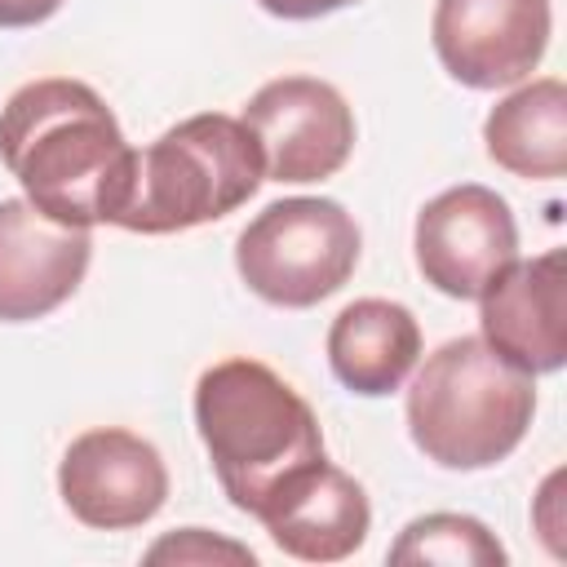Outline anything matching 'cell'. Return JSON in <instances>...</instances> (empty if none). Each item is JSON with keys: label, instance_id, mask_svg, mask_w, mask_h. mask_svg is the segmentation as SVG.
Returning a JSON list of instances; mask_svg holds the SVG:
<instances>
[{"label": "cell", "instance_id": "cell-1", "mask_svg": "<svg viewBox=\"0 0 567 567\" xmlns=\"http://www.w3.org/2000/svg\"><path fill=\"white\" fill-rule=\"evenodd\" d=\"M0 159L40 213L80 230L115 226L137 177V151L102 93L66 75L9 93L0 106Z\"/></svg>", "mask_w": 567, "mask_h": 567}, {"label": "cell", "instance_id": "cell-2", "mask_svg": "<svg viewBox=\"0 0 567 567\" xmlns=\"http://www.w3.org/2000/svg\"><path fill=\"white\" fill-rule=\"evenodd\" d=\"M195 430L221 492L252 518L323 461L315 408L257 359H221L195 381Z\"/></svg>", "mask_w": 567, "mask_h": 567}, {"label": "cell", "instance_id": "cell-3", "mask_svg": "<svg viewBox=\"0 0 567 567\" xmlns=\"http://www.w3.org/2000/svg\"><path fill=\"white\" fill-rule=\"evenodd\" d=\"M536 416V385L483 337H452L408 385V434L443 470L505 461Z\"/></svg>", "mask_w": 567, "mask_h": 567}, {"label": "cell", "instance_id": "cell-4", "mask_svg": "<svg viewBox=\"0 0 567 567\" xmlns=\"http://www.w3.org/2000/svg\"><path fill=\"white\" fill-rule=\"evenodd\" d=\"M261 182L266 168L248 124L221 111H204L137 151L133 195L115 226L133 235L190 230L248 204Z\"/></svg>", "mask_w": 567, "mask_h": 567}, {"label": "cell", "instance_id": "cell-5", "mask_svg": "<svg viewBox=\"0 0 567 567\" xmlns=\"http://www.w3.org/2000/svg\"><path fill=\"white\" fill-rule=\"evenodd\" d=\"M354 217L323 195H292L266 204L235 239L239 279L270 306L306 310L332 297L359 266Z\"/></svg>", "mask_w": 567, "mask_h": 567}, {"label": "cell", "instance_id": "cell-6", "mask_svg": "<svg viewBox=\"0 0 567 567\" xmlns=\"http://www.w3.org/2000/svg\"><path fill=\"white\" fill-rule=\"evenodd\" d=\"M244 124L257 137L266 182H323L354 151V111L315 75H279L261 84L244 106Z\"/></svg>", "mask_w": 567, "mask_h": 567}, {"label": "cell", "instance_id": "cell-7", "mask_svg": "<svg viewBox=\"0 0 567 567\" xmlns=\"http://www.w3.org/2000/svg\"><path fill=\"white\" fill-rule=\"evenodd\" d=\"M416 270L443 297L478 301L483 288L518 261V226L509 204L478 182H461L434 195L416 213Z\"/></svg>", "mask_w": 567, "mask_h": 567}, {"label": "cell", "instance_id": "cell-8", "mask_svg": "<svg viewBox=\"0 0 567 567\" xmlns=\"http://www.w3.org/2000/svg\"><path fill=\"white\" fill-rule=\"evenodd\" d=\"M62 505L97 532H124L155 518L168 501V470L155 443L133 430H84L58 465Z\"/></svg>", "mask_w": 567, "mask_h": 567}, {"label": "cell", "instance_id": "cell-9", "mask_svg": "<svg viewBox=\"0 0 567 567\" xmlns=\"http://www.w3.org/2000/svg\"><path fill=\"white\" fill-rule=\"evenodd\" d=\"M430 40L465 89H509L549 49V0H439Z\"/></svg>", "mask_w": 567, "mask_h": 567}, {"label": "cell", "instance_id": "cell-10", "mask_svg": "<svg viewBox=\"0 0 567 567\" xmlns=\"http://www.w3.org/2000/svg\"><path fill=\"white\" fill-rule=\"evenodd\" d=\"M93 239L53 221L27 195L0 199V323H31L58 310L89 270Z\"/></svg>", "mask_w": 567, "mask_h": 567}, {"label": "cell", "instance_id": "cell-11", "mask_svg": "<svg viewBox=\"0 0 567 567\" xmlns=\"http://www.w3.org/2000/svg\"><path fill=\"white\" fill-rule=\"evenodd\" d=\"M483 341L527 377L558 372L567 359V261L549 248L532 261H509L483 288Z\"/></svg>", "mask_w": 567, "mask_h": 567}, {"label": "cell", "instance_id": "cell-12", "mask_svg": "<svg viewBox=\"0 0 567 567\" xmlns=\"http://www.w3.org/2000/svg\"><path fill=\"white\" fill-rule=\"evenodd\" d=\"M261 527L284 554L301 563H341L368 540L372 505L363 483L323 456L292 492L275 501Z\"/></svg>", "mask_w": 567, "mask_h": 567}, {"label": "cell", "instance_id": "cell-13", "mask_svg": "<svg viewBox=\"0 0 567 567\" xmlns=\"http://www.w3.org/2000/svg\"><path fill=\"white\" fill-rule=\"evenodd\" d=\"M421 359V323L385 297L350 301L328 328V363L337 381L363 399L394 394Z\"/></svg>", "mask_w": 567, "mask_h": 567}, {"label": "cell", "instance_id": "cell-14", "mask_svg": "<svg viewBox=\"0 0 567 567\" xmlns=\"http://www.w3.org/2000/svg\"><path fill=\"white\" fill-rule=\"evenodd\" d=\"M492 164L527 182H558L567 168V89L545 75L501 97L483 124Z\"/></svg>", "mask_w": 567, "mask_h": 567}, {"label": "cell", "instance_id": "cell-15", "mask_svg": "<svg viewBox=\"0 0 567 567\" xmlns=\"http://www.w3.org/2000/svg\"><path fill=\"white\" fill-rule=\"evenodd\" d=\"M390 563H447V567H501L505 545L470 514L412 518L390 545Z\"/></svg>", "mask_w": 567, "mask_h": 567}, {"label": "cell", "instance_id": "cell-16", "mask_svg": "<svg viewBox=\"0 0 567 567\" xmlns=\"http://www.w3.org/2000/svg\"><path fill=\"white\" fill-rule=\"evenodd\" d=\"M151 563H213V558H230V563H252V549L248 545H235V540H221V536H208L204 527H186L177 536H164L159 545H151L146 554Z\"/></svg>", "mask_w": 567, "mask_h": 567}, {"label": "cell", "instance_id": "cell-17", "mask_svg": "<svg viewBox=\"0 0 567 567\" xmlns=\"http://www.w3.org/2000/svg\"><path fill=\"white\" fill-rule=\"evenodd\" d=\"M62 9V0H0V27L18 31V27H35L44 18H53Z\"/></svg>", "mask_w": 567, "mask_h": 567}, {"label": "cell", "instance_id": "cell-18", "mask_svg": "<svg viewBox=\"0 0 567 567\" xmlns=\"http://www.w3.org/2000/svg\"><path fill=\"white\" fill-rule=\"evenodd\" d=\"M266 13L275 18H288V22H310V18H323V13H337L354 0H257Z\"/></svg>", "mask_w": 567, "mask_h": 567}]
</instances>
